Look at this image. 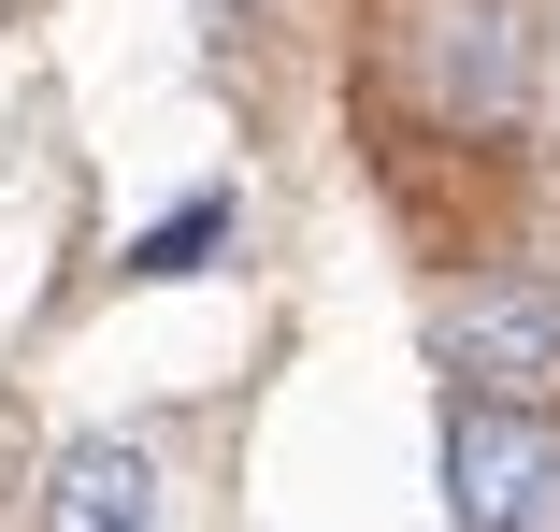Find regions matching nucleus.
<instances>
[{
    "mask_svg": "<svg viewBox=\"0 0 560 532\" xmlns=\"http://www.w3.org/2000/svg\"><path fill=\"white\" fill-rule=\"evenodd\" d=\"M374 72L402 101V130L445 159H503L546 101V0H388Z\"/></svg>",
    "mask_w": 560,
    "mask_h": 532,
    "instance_id": "nucleus-1",
    "label": "nucleus"
},
{
    "mask_svg": "<svg viewBox=\"0 0 560 532\" xmlns=\"http://www.w3.org/2000/svg\"><path fill=\"white\" fill-rule=\"evenodd\" d=\"M445 518L460 532H560V417L445 403Z\"/></svg>",
    "mask_w": 560,
    "mask_h": 532,
    "instance_id": "nucleus-2",
    "label": "nucleus"
},
{
    "mask_svg": "<svg viewBox=\"0 0 560 532\" xmlns=\"http://www.w3.org/2000/svg\"><path fill=\"white\" fill-rule=\"evenodd\" d=\"M445 374L460 403H560V274H475L445 302Z\"/></svg>",
    "mask_w": 560,
    "mask_h": 532,
    "instance_id": "nucleus-3",
    "label": "nucleus"
},
{
    "mask_svg": "<svg viewBox=\"0 0 560 532\" xmlns=\"http://www.w3.org/2000/svg\"><path fill=\"white\" fill-rule=\"evenodd\" d=\"M44 532H159V447H130V432H72L58 461H44V504H30Z\"/></svg>",
    "mask_w": 560,
    "mask_h": 532,
    "instance_id": "nucleus-4",
    "label": "nucleus"
},
{
    "mask_svg": "<svg viewBox=\"0 0 560 532\" xmlns=\"http://www.w3.org/2000/svg\"><path fill=\"white\" fill-rule=\"evenodd\" d=\"M215 245H231V187H201L187 217H159V231H144V245H130L116 274H130V288H173V274H201Z\"/></svg>",
    "mask_w": 560,
    "mask_h": 532,
    "instance_id": "nucleus-5",
    "label": "nucleus"
}]
</instances>
